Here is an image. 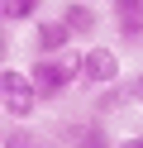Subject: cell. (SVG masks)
Wrapping results in <instances>:
<instances>
[{
    "label": "cell",
    "mask_w": 143,
    "mask_h": 148,
    "mask_svg": "<svg viewBox=\"0 0 143 148\" xmlns=\"http://www.w3.org/2000/svg\"><path fill=\"white\" fill-rule=\"evenodd\" d=\"M29 77H34L38 96H43V105H48V100L67 96V91H72L76 81H81V53H57V58H34V62H29Z\"/></svg>",
    "instance_id": "6da1fadb"
},
{
    "label": "cell",
    "mask_w": 143,
    "mask_h": 148,
    "mask_svg": "<svg viewBox=\"0 0 143 148\" xmlns=\"http://www.w3.org/2000/svg\"><path fill=\"white\" fill-rule=\"evenodd\" d=\"M0 100H5V115L10 119H34V110L43 105L34 77L19 72V67H5V72H0Z\"/></svg>",
    "instance_id": "7a4b0ae2"
},
{
    "label": "cell",
    "mask_w": 143,
    "mask_h": 148,
    "mask_svg": "<svg viewBox=\"0 0 143 148\" xmlns=\"http://www.w3.org/2000/svg\"><path fill=\"white\" fill-rule=\"evenodd\" d=\"M81 81L95 86V91L119 86V58H114V48H86L81 53Z\"/></svg>",
    "instance_id": "3957f363"
},
{
    "label": "cell",
    "mask_w": 143,
    "mask_h": 148,
    "mask_svg": "<svg viewBox=\"0 0 143 148\" xmlns=\"http://www.w3.org/2000/svg\"><path fill=\"white\" fill-rule=\"evenodd\" d=\"M62 148H114V143H110L105 119L91 115V119H72V124H62Z\"/></svg>",
    "instance_id": "277c9868"
},
{
    "label": "cell",
    "mask_w": 143,
    "mask_h": 148,
    "mask_svg": "<svg viewBox=\"0 0 143 148\" xmlns=\"http://www.w3.org/2000/svg\"><path fill=\"white\" fill-rule=\"evenodd\" d=\"M72 38H76V34L67 29V19H38V24H34V48H38V58L72 53Z\"/></svg>",
    "instance_id": "5b68a950"
},
{
    "label": "cell",
    "mask_w": 143,
    "mask_h": 148,
    "mask_svg": "<svg viewBox=\"0 0 143 148\" xmlns=\"http://www.w3.org/2000/svg\"><path fill=\"white\" fill-rule=\"evenodd\" d=\"M110 14L124 43H143V0H110Z\"/></svg>",
    "instance_id": "8992f818"
},
{
    "label": "cell",
    "mask_w": 143,
    "mask_h": 148,
    "mask_svg": "<svg viewBox=\"0 0 143 148\" xmlns=\"http://www.w3.org/2000/svg\"><path fill=\"white\" fill-rule=\"evenodd\" d=\"M57 19H67V29H72L76 38H91L95 24H100V19H95V10H91V0H67Z\"/></svg>",
    "instance_id": "52a82bcc"
},
{
    "label": "cell",
    "mask_w": 143,
    "mask_h": 148,
    "mask_svg": "<svg viewBox=\"0 0 143 148\" xmlns=\"http://www.w3.org/2000/svg\"><path fill=\"white\" fill-rule=\"evenodd\" d=\"M38 10H43V0H0L5 24H29V19H38Z\"/></svg>",
    "instance_id": "ba28073f"
},
{
    "label": "cell",
    "mask_w": 143,
    "mask_h": 148,
    "mask_svg": "<svg viewBox=\"0 0 143 148\" xmlns=\"http://www.w3.org/2000/svg\"><path fill=\"white\" fill-rule=\"evenodd\" d=\"M5 148H48V138H38L34 129H19V124H10V129H5Z\"/></svg>",
    "instance_id": "9c48e42d"
},
{
    "label": "cell",
    "mask_w": 143,
    "mask_h": 148,
    "mask_svg": "<svg viewBox=\"0 0 143 148\" xmlns=\"http://www.w3.org/2000/svg\"><path fill=\"white\" fill-rule=\"evenodd\" d=\"M124 96H129V105H143V72H133L124 81Z\"/></svg>",
    "instance_id": "30bf717a"
},
{
    "label": "cell",
    "mask_w": 143,
    "mask_h": 148,
    "mask_svg": "<svg viewBox=\"0 0 143 148\" xmlns=\"http://www.w3.org/2000/svg\"><path fill=\"white\" fill-rule=\"evenodd\" d=\"M114 148H143V134H133V138H119Z\"/></svg>",
    "instance_id": "8fae6325"
}]
</instances>
